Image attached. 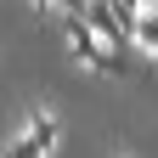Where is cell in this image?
<instances>
[{"instance_id":"obj_1","label":"cell","mask_w":158,"mask_h":158,"mask_svg":"<svg viewBox=\"0 0 158 158\" xmlns=\"http://www.w3.org/2000/svg\"><path fill=\"white\" fill-rule=\"evenodd\" d=\"M23 135H34V141L45 147V152H56V141H62V124H56V118H51L45 107H34V113H28V130H23Z\"/></svg>"},{"instance_id":"obj_2","label":"cell","mask_w":158,"mask_h":158,"mask_svg":"<svg viewBox=\"0 0 158 158\" xmlns=\"http://www.w3.org/2000/svg\"><path fill=\"white\" fill-rule=\"evenodd\" d=\"M130 40H135V51H147V56H158V11L147 6L141 17L130 23Z\"/></svg>"},{"instance_id":"obj_3","label":"cell","mask_w":158,"mask_h":158,"mask_svg":"<svg viewBox=\"0 0 158 158\" xmlns=\"http://www.w3.org/2000/svg\"><path fill=\"white\" fill-rule=\"evenodd\" d=\"M0 158H51V152L40 147L34 135H11V141H6V152H0Z\"/></svg>"},{"instance_id":"obj_4","label":"cell","mask_w":158,"mask_h":158,"mask_svg":"<svg viewBox=\"0 0 158 158\" xmlns=\"http://www.w3.org/2000/svg\"><path fill=\"white\" fill-rule=\"evenodd\" d=\"M56 6H62V11H85L90 0H56Z\"/></svg>"},{"instance_id":"obj_5","label":"cell","mask_w":158,"mask_h":158,"mask_svg":"<svg viewBox=\"0 0 158 158\" xmlns=\"http://www.w3.org/2000/svg\"><path fill=\"white\" fill-rule=\"evenodd\" d=\"M28 6H34V11H62L56 0H28Z\"/></svg>"}]
</instances>
